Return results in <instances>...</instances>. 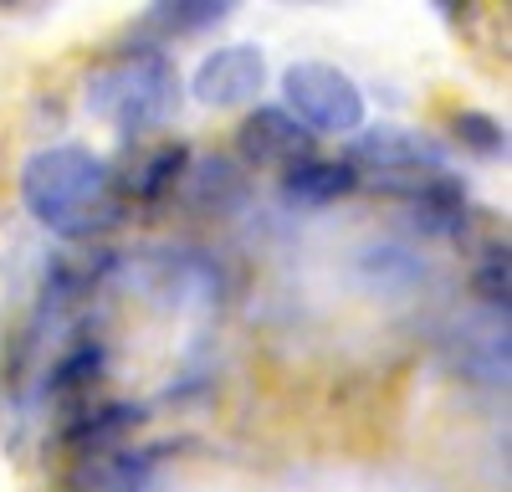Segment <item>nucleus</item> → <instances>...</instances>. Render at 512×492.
Segmentation results:
<instances>
[{"label":"nucleus","mask_w":512,"mask_h":492,"mask_svg":"<svg viewBox=\"0 0 512 492\" xmlns=\"http://www.w3.org/2000/svg\"><path fill=\"white\" fill-rule=\"evenodd\" d=\"M21 200L62 241H93L113 231L128 211L113 185V164L88 144H47L21 164Z\"/></svg>","instance_id":"1"},{"label":"nucleus","mask_w":512,"mask_h":492,"mask_svg":"<svg viewBox=\"0 0 512 492\" xmlns=\"http://www.w3.org/2000/svg\"><path fill=\"white\" fill-rule=\"evenodd\" d=\"M180 103V67L159 47H134L103 62L88 82V113L103 118L123 139H144L175 113Z\"/></svg>","instance_id":"2"},{"label":"nucleus","mask_w":512,"mask_h":492,"mask_svg":"<svg viewBox=\"0 0 512 492\" xmlns=\"http://www.w3.org/2000/svg\"><path fill=\"white\" fill-rule=\"evenodd\" d=\"M287 113L318 134H359L364 129V93L359 82L333 62H292L282 72Z\"/></svg>","instance_id":"3"},{"label":"nucleus","mask_w":512,"mask_h":492,"mask_svg":"<svg viewBox=\"0 0 512 492\" xmlns=\"http://www.w3.org/2000/svg\"><path fill=\"white\" fill-rule=\"evenodd\" d=\"M236 149H241V159L251 164V170L287 175L303 159H313V134L287 108H256L236 129Z\"/></svg>","instance_id":"4"},{"label":"nucleus","mask_w":512,"mask_h":492,"mask_svg":"<svg viewBox=\"0 0 512 492\" xmlns=\"http://www.w3.org/2000/svg\"><path fill=\"white\" fill-rule=\"evenodd\" d=\"M262 82H267V57H262V47H246V41H236V47L205 52V62H200L195 77H190V93H195V103H205V108H236V103H246V98L262 93Z\"/></svg>","instance_id":"5"},{"label":"nucleus","mask_w":512,"mask_h":492,"mask_svg":"<svg viewBox=\"0 0 512 492\" xmlns=\"http://www.w3.org/2000/svg\"><path fill=\"white\" fill-rule=\"evenodd\" d=\"M190 175V149L180 139H154V144H134L123 164H113V185L123 211L128 205H159L169 190Z\"/></svg>","instance_id":"6"},{"label":"nucleus","mask_w":512,"mask_h":492,"mask_svg":"<svg viewBox=\"0 0 512 492\" xmlns=\"http://www.w3.org/2000/svg\"><path fill=\"white\" fill-rule=\"evenodd\" d=\"M349 164L354 170H369V175H405V170H441L446 154L436 139L384 123V129H369L349 144Z\"/></svg>","instance_id":"7"},{"label":"nucleus","mask_w":512,"mask_h":492,"mask_svg":"<svg viewBox=\"0 0 512 492\" xmlns=\"http://www.w3.org/2000/svg\"><path fill=\"white\" fill-rule=\"evenodd\" d=\"M364 185V175L354 170L349 159H303L297 170L282 175V200L287 205H303V211H318V205H333V200H344Z\"/></svg>","instance_id":"8"},{"label":"nucleus","mask_w":512,"mask_h":492,"mask_svg":"<svg viewBox=\"0 0 512 492\" xmlns=\"http://www.w3.org/2000/svg\"><path fill=\"white\" fill-rule=\"evenodd\" d=\"M226 16H231L226 0H164V6L144 11V26L164 31V36H190V31H205V26H221Z\"/></svg>","instance_id":"9"},{"label":"nucleus","mask_w":512,"mask_h":492,"mask_svg":"<svg viewBox=\"0 0 512 492\" xmlns=\"http://www.w3.org/2000/svg\"><path fill=\"white\" fill-rule=\"evenodd\" d=\"M451 129H456V144L477 149V154H502V149H507L502 123L487 118V113H477V108H461V113L451 118Z\"/></svg>","instance_id":"10"},{"label":"nucleus","mask_w":512,"mask_h":492,"mask_svg":"<svg viewBox=\"0 0 512 492\" xmlns=\"http://www.w3.org/2000/svg\"><path fill=\"white\" fill-rule=\"evenodd\" d=\"M472 287H477L482 308H492V313L507 318V252H487L482 267H477V277H472Z\"/></svg>","instance_id":"11"}]
</instances>
